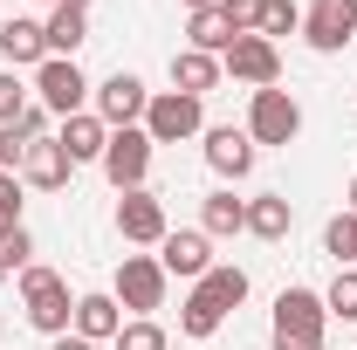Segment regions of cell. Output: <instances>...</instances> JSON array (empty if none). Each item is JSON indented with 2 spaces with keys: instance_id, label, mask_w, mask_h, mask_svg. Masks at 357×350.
<instances>
[{
  "instance_id": "7",
  "label": "cell",
  "mask_w": 357,
  "mask_h": 350,
  "mask_svg": "<svg viewBox=\"0 0 357 350\" xmlns=\"http://www.w3.org/2000/svg\"><path fill=\"white\" fill-rule=\"evenodd\" d=\"M151 137H144V124H131V131H110V144H103V178L117 185V192H137L144 178H151Z\"/></svg>"
},
{
  "instance_id": "16",
  "label": "cell",
  "mask_w": 357,
  "mask_h": 350,
  "mask_svg": "<svg viewBox=\"0 0 357 350\" xmlns=\"http://www.w3.org/2000/svg\"><path fill=\"white\" fill-rule=\"evenodd\" d=\"M0 55H7V69H42L48 62V28L42 21H0Z\"/></svg>"
},
{
  "instance_id": "21",
  "label": "cell",
  "mask_w": 357,
  "mask_h": 350,
  "mask_svg": "<svg viewBox=\"0 0 357 350\" xmlns=\"http://www.w3.org/2000/svg\"><path fill=\"white\" fill-rule=\"evenodd\" d=\"M234 42H241V35H234V21H227L220 7H199V14L185 21V48H199V55H227Z\"/></svg>"
},
{
  "instance_id": "18",
  "label": "cell",
  "mask_w": 357,
  "mask_h": 350,
  "mask_svg": "<svg viewBox=\"0 0 357 350\" xmlns=\"http://www.w3.org/2000/svg\"><path fill=\"white\" fill-rule=\"evenodd\" d=\"M227 69H220V55H199V48H178L172 55V89H185V96H199L206 103V89L220 83Z\"/></svg>"
},
{
  "instance_id": "22",
  "label": "cell",
  "mask_w": 357,
  "mask_h": 350,
  "mask_svg": "<svg viewBox=\"0 0 357 350\" xmlns=\"http://www.w3.org/2000/svg\"><path fill=\"white\" fill-rule=\"evenodd\" d=\"M289 227H296V206H289L282 192L248 199V234H255V241H289Z\"/></svg>"
},
{
  "instance_id": "34",
  "label": "cell",
  "mask_w": 357,
  "mask_h": 350,
  "mask_svg": "<svg viewBox=\"0 0 357 350\" xmlns=\"http://www.w3.org/2000/svg\"><path fill=\"white\" fill-rule=\"evenodd\" d=\"M48 350H96V344H83V337L69 330V337H55V344H48Z\"/></svg>"
},
{
  "instance_id": "3",
  "label": "cell",
  "mask_w": 357,
  "mask_h": 350,
  "mask_svg": "<svg viewBox=\"0 0 357 350\" xmlns=\"http://www.w3.org/2000/svg\"><path fill=\"white\" fill-rule=\"evenodd\" d=\"M206 131V103L199 96H185V89H158L151 103H144V137L151 144H185V137Z\"/></svg>"
},
{
  "instance_id": "35",
  "label": "cell",
  "mask_w": 357,
  "mask_h": 350,
  "mask_svg": "<svg viewBox=\"0 0 357 350\" xmlns=\"http://www.w3.org/2000/svg\"><path fill=\"white\" fill-rule=\"evenodd\" d=\"M178 7H185V14H199V7H220V0H178Z\"/></svg>"
},
{
  "instance_id": "33",
  "label": "cell",
  "mask_w": 357,
  "mask_h": 350,
  "mask_svg": "<svg viewBox=\"0 0 357 350\" xmlns=\"http://www.w3.org/2000/svg\"><path fill=\"white\" fill-rule=\"evenodd\" d=\"M14 124H21V131H28V137H48V110H42V103H28V110H21Z\"/></svg>"
},
{
  "instance_id": "15",
  "label": "cell",
  "mask_w": 357,
  "mask_h": 350,
  "mask_svg": "<svg viewBox=\"0 0 357 350\" xmlns=\"http://www.w3.org/2000/svg\"><path fill=\"white\" fill-rule=\"evenodd\" d=\"M206 137V165L220 178H248L255 172V137L248 131H234V124H213V131H199Z\"/></svg>"
},
{
  "instance_id": "32",
  "label": "cell",
  "mask_w": 357,
  "mask_h": 350,
  "mask_svg": "<svg viewBox=\"0 0 357 350\" xmlns=\"http://www.w3.org/2000/svg\"><path fill=\"white\" fill-rule=\"evenodd\" d=\"M220 14L234 21V35H261V0H220Z\"/></svg>"
},
{
  "instance_id": "11",
  "label": "cell",
  "mask_w": 357,
  "mask_h": 350,
  "mask_svg": "<svg viewBox=\"0 0 357 350\" xmlns=\"http://www.w3.org/2000/svg\"><path fill=\"white\" fill-rule=\"evenodd\" d=\"M303 42H310L316 55H337L344 42H357V0H310Z\"/></svg>"
},
{
  "instance_id": "23",
  "label": "cell",
  "mask_w": 357,
  "mask_h": 350,
  "mask_svg": "<svg viewBox=\"0 0 357 350\" xmlns=\"http://www.w3.org/2000/svg\"><path fill=\"white\" fill-rule=\"evenodd\" d=\"M227 323V309L213 303V296H206V289H199V282H192V296H185V303H178V330H185V337H192V344H206V337H213V330H220Z\"/></svg>"
},
{
  "instance_id": "29",
  "label": "cell",
  "mask_w": 357,
  "mask_h": 350,
  "mask_svg": "<svg viewBox=\"0 0 357 350\" xmlns=\"http://www.w3.org/2000/svg\"><path fill=\"white\" fill-rule=\"evenodd\" d=\"M0 268H7V275H21V268H35V234H28V227H14V234L0 241Z\"/></svg>"
},
{
  "instance_id": "37",
  "label": "cell",
  "mask_w": 357,
  "mask_h": 350,
  "mask_svg": "<svg viewBox=\"0 0 357 350\" xmlns=\"http://www.w3.org/2000/svg\"><path fill=\"white\" fill-rule=\"evenodd\" d=\"M69 7H83V14H89V0H69Z\"/></svg>"
},
{
  "instance_id": "20",
  "label": "cell",
  "mask_w": 357,
  "mask_h": 350,
  "mask_svg": "<svg viewBox=\"0 0 357 350\" xmlns=\"http://www.w3.org/2000/svg\"><path fill=\"white\" fill-rule=\"evenodd\" d=\"M48 55H69V62H76V48L89 42V14L83 7H69V0H62V7H48Z\"/></svg>"
},
{
  "instance_id": "24",
  "label": "cell",
  "mask_w": 357,
  "mask_h": 350,
  "mask_svg": "<svg viewBox=\"0 0 357 350\" xmlns=\"http://www.w3.org/2000/svg\"><path fill=\"white\" fill-rule=\"evenodd\" d=\"M199 289H206V296H213L220 309H241V303H248V268H234V261H213L206 275H199Z\"/></svg>"
},
{
  "instance_id": "31",
  "label": "cell",
  "mask_w": 357,
  "mask_h": 350,
  "mask_svg": "<svg viewBox=\"0 0 357 350\" xmlns=\"http://www.w3.org/2000/svg\"><path fill=\"white\" fill-rule=\"evenodd\" d=\"M21 110H28V83H21L14 69H0V124H14Z\"/></svg>"
},
{
  "instance_id": "4",
  "label": "cell",
  "mask_w": 357,
  "mask_h": 350,
  "mask_svg": "<svg viewBox=\"0 0 357 350\" xmlns=\"http://www.w3.org/2000/svg\"><path fill=\"white\" fill-rule=\"evenodd\" d=\"M35 103H42L48 117H76V110H89V76L69 55H48L42 69H35Z\"/></svg>"
},
{
  "instance_id": "26",
  "label": "cell",
  "mask_w": 357,
  "mask_h": 350,
  "mask_svg": "<svg viewBox=\"0 0 357 350\" xmlns=\"http://www.w3.org/2000/svg\"><path fill=\"white\" fill-rule=\"evenodd\" d=\"M323 309L344 316V323H357V268H337V282L323 289Z\"/></svg>"
},
{
  "instance_id": "9",
  "label": "cell",
  "mask_w": 357,
  "mask_h": 350,
  "mask_svg": "<svg viewBox=\"0 0 357 350\" xmlns=\"http://www.w3.org/2000/svg\"><path fill=\"white\" fill-rule=\"evenodd\" d=\"M117 234H124V248H158L165 234H172V220H165V199L151 192V185H137L117 199Z\"/></svg>"
},
{
  "instance_id": "14",
  "label": "cell",
  "mask_w": 357,
  "mask_h": 350,
  "mask_svg": "<svg viewBox=\"0 0 357 350\" xmlns=\"http://www.w3.org/2000/svg\"><path fill=\"white\" fill-rule=\"evenodd\" d=\"M69 172H76V165H69V151L55 144V131H48V137H35V144L21 151V185H42V192H62V185H69Z\"/></svg>"
},
{
  "instance_id": "1",
  "label": "cell",
  "mask_w": 357,
  "mask_h": 350,
  "mask_svg": "<svg viewBox=\"0 0 357 350\" xmlns=\"http://www.w3.org/2000/svg\"><path fill=\"white\" fill-rule=\"evenodd\" d=\"M323 330H330V309H323L316 289H282L275 296V323H268L275 350H323Z\"/></svg>"
},
{
  "instance_id": "8",
  "label": "cell",
  "mask_w": 357,
  "mask_h": 350,
  "mask_svg": "<svg viewBox=\"0 0 357 350\" xmlns=\"http://www.w3.org/2000/svg\"><path fill=\"white\" fill-rule=\"evenodd\" d=\"M89 96H96L89 110H96V117H103L110 131H131V124H144V103H151V89L137 83L131 69H117V76H103V83L89 89Z\"/></svg>"
},
{
  "instance_id": "28",
  "label": "cell",
  "mask_w": 357,
  "mask_h": 350,
  "mask_svg": "<svg viewBox=\"0 0 357 350\" xmlns=\"http://www.w3.org/2000/svg\"><path fill=\"white\" fill-rule=\"evenodd\" d=\"M117 350H165V330H158L151 316H131V323L117 330Z\"/></svg>"
},
{
  "instance_id": "2",
  "label": "cell",
  "mask_w": 357,
  "mask_h": 350,
  "mask_svg": "<svg viewBox=\"0 0 357 350\" xmlns=\"http://www.w3.org/2000/svg\"><path fill=\"white\" fill-rule=\"evenodd\" d=\"M21 309H28V323L48 330V337H69V323H76L69 282H62L55 268H21Z\"/></svg>"
},
{
  "instance_id": "19",
  "label": "cell",
  "mask_w": 357,
  "mask_h": 350,
  "mask_svg": "<svg viewBox=\"0 0 357 350\" xmlns=\"http://www.w3.org/2000/svg\"><path fill=\"white\" fill-rule=\"evenodd\" d=\"M199 234H206V241L248 234V199H234V192H206V199H199Z\"/></svg>"
},
{
  "instance_id": "6",
  "label": "cell",
  "mask_w": 357,
  "mask_h": 350,
  "mask_svg": "<svg viewBox=\"0 0 357 350\" xmlns=\"http://www.w3.org/2000/svg\"><path fill=\"white\" fill-rule=\"evenodd\" d=\"M296 131H303V103L282 83L255 89V103H248V137H255V144H296Z\"/></svg>"
},
{
  "instance_id": "5",
  "label": "cell",
  "mask_w": 357,
  "mask_h": 350,
  "mask_svg": "<svg viewBox=\"0 0 357 350\" xmlns=\"http://www.w3.org/2000/svg\"><path fill=\"white\" fill-rule=\"evenodd\" d=\"M165 268H158V254H124L117 261V309H131V316H151V309H165Z\"/></svg>"
},
{
  "instance_id": "10",
  "label": "cell",
  "mask_w": 357,
  "mask_h": 350,
  "mask_svg": "<svg viewBox=\"0 0 357 350\" xmlns=\"http://www.w3.org/2000/svg\"><path fill=\"white\" fill-rule=\"evenodd\" d=\"M220 69L234 83H248V89H275L282 83V48L268 42V35H241V42L220 55Z\"/></svg>"
},
{
  "instance_id": "30",
  "label": "cell",
  "mask_w": 357,
  "mask_h": 350,
  "mask_svg": "<svg viewBox=\"0 0 357 350\" xmlns=\"http://www.w3.org/2000/svg\"><path fill=\"white\" fill-rule=\"evenodd\" d=\"M21 227V172H0V241Z\"/></svg>"
},
{
  "instance_id": "38",
  "label": "cell",
  "mask_w": 357,
  "mask_h": 350,
  "mask_svg": "<svg viewBox=\"0 0 357 350\" xmlns=\"http://www.w3.org/2000/svg\"><path fill=\"white\" fill-rule=\"evenodd\" d=\"M0 289H7V268H0Z\"/></svg>"
},
{
  "instance_id": "25",
  "label": "cell",
  "mask_w": 357,
  "mask_h": 350,
  "mask_svg": "<svg viewBox=\"0 0 357 350\" xmlns=\"http://www.w3.org/2000/svg\"><path fill=\"white\" fill-rule=\"evenodd\" d=\"M323 254H337V268H357V213H337L323 227Z\"/></svg>"
},
{
  "instance_id": "13",
  "label": "cell",
  "mask_w": 357,
  "mask_h": 350,
  "mask_svg": "<svg viewBox=\"0 0 357 350\" xmlns=\"http://www.w3.org/2000/svg\"><path fill=\"white\" fill-rule=\"evenodd\" d=\"M55 144L69 151V165H103V144H110V124H103L96 110H76V117H62Z\"/></svg>"
},
{
  "instance_id": "12",
  "label": "cell",
  "mask_w": 357,
  "mask_h": 350,
  "mask_svg": "<svg viewBox=\"0 0 357 350\" xmlns=\"http://www.w3.org/2000/svg\"><path fill=\"white\" fill-rule=\"evenodd\" d=\"M158 268H165V275H178V282H199V275L213 268V241H206L199 227H178V234H165V241H158Z\"/></svg>"
},
{
  "instance_id": "40",
  "label": "cell",
  "mask_w": 357,
  "mask_h": 350,
  "mask_svg": "<svg viewBox=\"0 0 357 350\" xmlns=\"http://www.w3.org/2000/svg\"><path fill=\"white\" fill-rule=\"evenodd\" d=\"M0 337H7V323H0Z\"/></svg>"
},
{
  "instance_id": "39",
  "label": "cell",
  "mask_w": 357,
  "mask_h": 350,
  "mask_svg": "<svg viewBox=\"0 0 357 350\" xmlns=\"http://www.w3.org/2000/svg\"><path fill=\"white\" fill-rule=\"evenodd\" d=\"M42 7H62V0H42Z\"/></svg>"
},
{
  "instance_id": "17",
  "label": "cell",
  "mask_w": 357,
  "mask_h": 350,
  "mask_svg": "<svg viewBox=\"0 0 357 350\" xmlns=\"http://www.w3.org/2000/svg\"><path fill=\"white\" fill-rule=\"evenodd\" d=\"M83 344H117V330H124V309L117 296H76V323H69Z\"/></svg>"
},
{
  "instance_id": "36",
  "label": "cell",
  "mask_w": 357,
  "mask_h": 350,
  "mask_svg": "<svg viewBox=\"0 0 357 350\" xmlns=\"http://www.w3.org/2000/svg\"><path fill=\"white\" fill-rule=\"evenodd\" d=\"M351 213H357V178H351Z\"/></svg>"
},
{
  "instance_id": "27",
  "label": "cell",
  "mask_w": 357,
  "mask_h": 350,
  "mask_svg": "<svg viewBox=\"0 0 357 350\" xmlns=\"http://www.w3.org/2000/svg\"><path fill=\"white\" fill-rule=\"evenodd\" d=\"M303 28V7L296 0H261V35L275 42V35H296Z\"/></svg>"
}]
</instances>
